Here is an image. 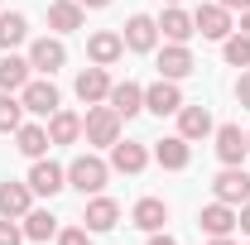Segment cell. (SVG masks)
Instances as JSON below:
<instances>
[{"label": "cell", "mask_w": 250, "mask_h": 245, "mask_svg": "<svg viewBox=\"0 0 250 245\" xmlns=\"http://www.w3.org/2000/svg\"><path fill=\"white\" fill-rule=\"evenodd\" d=\"M111 178V163L106 159H96V154H77L72 163H67V187H77L82 197H96L101 187Z\"/></svg>", "instance_id": "1"}, {"label": "cell", "mask_w": 250, "mask_h": 245, "mask_svg": "<svg viewBox=\"0 0 250 245\" xmlns=\"http://www.w3.org/2000/svg\"><path fill=\"white\" fill-rule=\"evenodd\" d=\"M82 135H87V144L111 149V144L121 140V116H116L111 106H92V111H87V121H82Z\"/></svg>", "instance_id": "2"}, {"label": "cell", "mask_w": 250, "mask_h": 245, "mask_svg": "<svg viewBox=\"0 0 250 245\" xmlns=\"http://www.w3.org/2000/svg\"><path fill=\"white\" fill-rule=\"evenodd\" d=\"M212 192H217V202H231V207H241V202H250V173L241 168V163H231V168H221V173H217Z\"/></svg>", "instance_id": "3"}, {"label": "cell", "mask_w": 250, "mask_h": 245, "mask_svg": "<svg viewBox=\"0 0 250 245\" xmlns=\"http://www.w3.org/2000/svg\"><path fill=\"white\" fill-rule=\"evenodd\" d=\"M29 187L39 192V197H58L62 187H67V168H62V163H53V159H34Z\"/></svg>", "instance_id": "4"}, {"label": "cell", "mask_w": 250, "mask_h": 245, "mask_svg": "<svg viewBox=\"0 0 250 245\" xmlns=\"http://www.w3.org/2000/svg\"><path fill=\"white\" fill-rule=\"evenodd\" d=\"M121 39H125V48H130V53H154V43H159V20H149V15H130Z\"/></svg>", "instance_id": "5"}, {"label": "cell", "mask_w": 250, "mask_h": 245, "mask_svg": "<svg viewBox=\"0 0 250 245\" xmlns=\"http://www.w3.org/2000/svg\"><path fill=\"white\" fill-rule=\"evenodd\" d=\"M192 29L202 34V39H226V34H231V10H226V5H197V10H192Z\"/></svg>", "instance_id": "6"}, {"label": "cell", "mask_w": 250, "mask_h": 245, "mask_svg": "<svg viewBox=\"0 0 250 245\" xmlns=\"http://www.w3.org/2000/svg\"><path fill=\"white\" fill-rule=\"evenodd\" d=\"M178 106H183V92H178V82L159 77L154 87H145V111H154V116H178Z\"/></svg>", "instance_id": "7"}, {"label": "cell", "mask_w": 250, "mask_h": 245, "mask_svg": "<svg viewBox=\"0 0 250 245\" xmlns=\"http://www.w3.org/2000/svg\"><path fill=\"white\" fill-rule=\"evenodd\" d=\"M72 92H77V101H82V106H101V101H106V96H111V77H106V67H87V72H77V87H72Z\"/></svg>", "instance_id": "8"}, {"label": "cell", "mask_w": 250, "mask_h": 245, "mask_svg": "<svg viewBox=\"0 0 250 245\" xmlns=\"http://www.w3.org/2000/svg\"><path fill=\"white\" fill-rule=\"evenodd\" d=\"M20 101H24V111H29V116H53V111H58V87H53V82H24V87H20Z\"/></svg>", "instance_id": "9"}, {"label": "cell", "mask_w": 250, "mask_h": 245, "mask_svg": "<svg viewBox=\"0 0 250 245\" xmlns=\"http://www.w3.org/2000/svg\"><path fill=\"white\" fill-rule=\"evenodd\" d=\"M82 221H87L92 236H106V231H116V221H121V202H111V197L96 192L92 202H87V212H82Z\"/></svg>", "instance_id": "10"}, {"label": "cell", "mask_w": 250, "mask_h": 245, "mask_svg": "<svg viewBox=\"0 0 250 245\" xmlns=\"http://www.w3.org/2000/svg\"><path fill=\"white\" fill-rule=\"evenodd\" d=\"M62 62H67V48H62V39H34L29 43V67L34 72H58Z\"/></svg>", "instance_id": "11"}, {"label": "cell", "mask_w": 250, "mask_h": 245, "mask_svg": "<svg viewBox=\"0 0 250 245\" xmlns=\"http://www.w3.org/2000/svg\"><path fill=\"white\" fill-rule=\"evenodd\" d=\"M125 53V39L116 29H96L92 39H87V58L96 62V67H111V62Z\"/></svg>", "instance_id": "12"}, {"label": "cell", "mask_w": 250, "mask_h": 245, "mask_svg": "<svg viewBox=\"0 0 250 245\" xmlns=\"http://www.w3.org/2000/svg\"><path fill=\"white\" fill-rule=\"evenodd\" d=\"M188 72H197V62H192V53H188V43H168V48L159 53V77L183 82Z\"/></svg>", "instance_id": "13"}, {"label": "cell", "mask_w": 250, "mask_h": 245, "mask_svg": "<svg viewBox=\"0 0 250 245\" xmlns=\"http://www.w3.org/2000/svg\"><path fill=\"white\" fill-rule=\"evenodd\" d=\"M106 106H111L121 121H130V116H140V111H145V87H135V82H116L111 96H106Z\"/></svg>", "instance_id": "14"}, {"label": "cell", "mask_w": 250, "mask_h": 245, "mask_svg": "<svg viewBox=\"0 0 250 245\" xmlns=\"http://www.w3.org/2000/svg\"><path fill=\"white\" fill-rule=\"evenodd\" d=\"M212 130H217V125H212V111H207V106H178V135H183V140H207V135H212Z\"/></svg>", "instance_id": "15"}, {"label": "cell", "mask_w": 250, "mask_h": 245, "mask_svg": "<svg viewBox=\"0 0 250 245\" xmlns=\"http://www.w3.org/2000/svg\"><path fill=\"white\" fill-rule=\"evenodd\" d=\"M236 212H241V207H231V202H212V207L197 212V226H202L207 236H231V231H236Z\"/></svg>", "instance_id": "16"}, {"label": "cell", "mask_w": 250, "mask_h": 245, "mask_svg": "<svg viewBox=\"0 0 250 245\" xmlns=\"http://www.w3.org/2000/svg\"><path fill=\"white\" fill-rule=\"evenodd\" d=\"M145 163H149V149H145V144H135V140H116V144H111V168H116V173H145Z\"/></svg>", "instance_id": "17"}, {"label": "cell", "mask_w": 250, "mask_h": 245, "mask_svg": "<svg viewBox=\"0 0 250 245\" xmlns=\"http://www.w3.org/2000/svg\"><path fill=\"white\" fill-rule=\"evenodd\" d=\"M250 154V144H246V135H241V125H221L217 130V159L231 168V163H241Z\"/></svg>", "instance_id": "18"}, {"label": "cell", "mask_w": 250, "mask_h": 245, "mask_svg": "<svg viewBox=\"0 0 250 245\" xmlns=\"http://www.w3.org/2000/svg\"><path fill=\"white\" fill-rule=\"evenodd\" d=\"M159 34H164V39H168V43H188V39H192V15H188V10H178V5H168V10H164V15H159Z\"/></svg>", "instance_id": "19"}, {"label": "cell", "mask_w": 250, "mask_h": 245, "mask_svg": "<svg viewBox=\"0 0 250 245\" xmlns=\"http://www.w3.org/2000/svg\"><path fill=\"white\" fill-rule=\"evenodd\" d=\"M77 135H82V116L58 106V111L48 116V144H77Z\"/></svg>", "instance_id": "20"}, {"label": "cell", "mask_w": 250, "mask_h": 245, "mask_svg": "<svg viewBox=\"0 0 250 245\" xmlns=\"http://www.w3.org/2000/svg\"><path fill=\"white\" fill-rule=\"evenodd\" d=\"M130 221H135L140 231H164V221H168V202H164V197H140L135 212H130Z\"/></svg>", "instance_id": "21"}, {"label": "cell", "mask_w": 250, "mask_h": 245, "mask_svg": "<svg viewBox=\"0 0 250 245\" xmlns=\"http://www.w3.org/2000/svg\"><path fill=\"white\" fill-rule=\"evenodd\" d=\"M188 159H192V149H188L183 135H168V140L154 144V163L159 168H173V173H178V168H188Z\"/></svg>", "instance_id": "22"}, {"label": "cell", "mask_w": 250, "mask_h": 245, "mask_svg": "<svg viewBox=\"0 0 250 245\" xmlns=\"http://www.w3.org/2000/svg\"><path fill=\"white\" fill-rule=\"evenodd\" d=\"M29 197H34V187L29 183H0V216H20L29 212Z\"/></svg>", "instance_id": "23"}, {"label": "cell", "mask_w": 250, "mask_h": 245, "mask_svg": "<svg viewBox=\"0 0 250 245\" xmlns=\"http://www.w3.org/2000/svg\"><path fill=\"white\" fill-rule=\"evenodd\" d=\"M48 29H58V34L82 29V5L77 0H53L48 5Z\"/></svg>", "instance_id": "24"}, {"label": "cell", "mask_w": 250, "mask_h": 245, "mask_svg": "<svg viewBox=\"0 0 250 245\" xmlns=\"http://www.w3.org/2000/svg\"><path fill=\"white\" fill-rule=\"evenodd\" d=\"M15 149L24 154V159H43V149H48V125H20L15 130Z\"/></svg>", "instance_id": "25"}, {"label": "cell", "mask_w": 250, "mask_h": 245, "mask_svg": "<svg viewBox=\"0 0 250 245\" xmlns=\"http://www.w3.org/2000/svg\"><path fill=\"white\" fill-rule=\"evenodd\" d=\"M24 241H39V245L58 241V216L53 212H34L29 207V212H24Z\"/></svg>", "instance_id": "26"}, {"label": "cell", "mask_w": 250, "mask_h": 245, "mask_svg": "<svg viewBox=\"0 0 250 245\" xmlns=\"http://www.w3.org/2000/svg\"><path fill=\"white\" fill-rule=\"evenodd\" d=\"M29 58H15V53H5L0 58V92H20L24 82H29Z\"/></svg>", "instance_id": "27"}, {"label": "cell", "mask_w": 250, "mask_h": 245, "mask_svg": "<svg viewBox=\"0 0 250 245\" xmlns=\"http://www.w3.org/2000/svg\"><path fill=\"white\" fill-rule=\"evenodd\" d=\"M24 39H29V20H24L20 10L0 15V48H15V43H24Z\"/></svg>", "instance_id": "28"}, {"label": "cell", "mask_w": 250, "mask_h": 245, "mask_svg": "<svg viewBox=\"0 0 250 245\" xmlns=\"http://www.w3.org/2000/svg\"><path fill=\"white\" fill-rule=\"evenodd\" d=\"M20 125H24V101L15 92H0V135H10Z\"/></svg>", "instance_id": "29"}, {"label": "cell", "mask_w": 250, "mask_h": 245, "mask_svg": "<svg viewBox=\"0 0 250 245\" xmlns=\"http://www.w3.org/2000/svg\"><path fill=\"white\" fill-rule=\"evenodd\" d=\"M221 53L231 67H250V34H226L221 39Z\"/></svg>", "instance_id": "30"}, {"label": "cell", "mask_w": 250, "mask_h": 245, "mask_svg": "<svg viewBox=\"0 0 250 245\" xmlns=\"http://www.w3.org/2000/svg\"><path fill=\"white\" fill-rule=\"evenodd\" d=\"M0 245H24V226H15V216H0Z\"/></svg>", "instance_id": "31"}, {"label": "cell", "mask_w": 250, "mask_h": 245, "mask_svg": "<svg viewBox=\"0 0 250 245\" xmlns=\"http://www.w3.org/2000/svg\"><path fill=\"white\" fill-rule=\"evenodd\" d=\"M58 245H92V231L87 226H67V231H58Z\"/></svg>", "instance_id": "32"}, {"label": "cell", "mask_w": 250, "mask_h": 245, "mask_svg": "<svg viewBox=\"0 0 250 245\" xmlns=\"http://www.w3.org/2000/svg\"><path fill=\"white\" fill-rule=\"evenodd\" d=\"M236 101H241V106L250 111V67L241 72V82H236Z\"/></svg>", "instance_id": "33"}, {"label": "cell", "mask_w": 250, "mask_h": 245, "mask_svg": "<svg viewBox=\"0 0 250 245\" xmlns=\"http://www.w3.org/2000/svg\"><path fill=\"white\" fill-rule=\"evenodd\" d=\"M236 226H241V231L250 236V202H241V212H236Z\"/></svg>", "instance_id": "34"}, {"label": "cell", "mask_w": 250, "mask_h": 245, "mask_svg": "<svg viewBox=\"0 0 250 245\" xmlns=\"http://www.w3.org/2000/svg\"><path fill=\"white\" fill-rule=\"evenodd\" d=\"M149 245H178L173 236H164V231H149Z\"/></svg>", "instance_id": "35"}, {"label": "cell", "mask_w": 250, "mask_h": 245, "mask_svg": "<svg viewBox=\"0 0 250 245\" xmlns=\"http://www.w3.org/2000/svg\"><path fill=\"white\" fill-rule=\"evenodd\" d=\"M77 5H82V10H106L111 0H77Z\"/></svg>", "instance_id": "36"}, {"label": "cell", "mask_w": 250, "mask_h": 245, "mask_svg": "<svg viewBox=\"0 0 250 245\" xmlns=\"http://www.w3.org/2000/svg\"><path fill=\"white\" fill-rule=\"evenodd\" d=\"M217 5H226V10H250V0H217Z\"/></svg>", "instance_id": "37"}, {"label": "cell", "mask_w": 250, "mask_h": 245, "mask_svg": "<svg viewBox=\"0 0 250 245\" xmlns=\"http://www.w3.org/2000/svg\"><path fill=\"white\" fill-rule=\"evenodd\" d=\"M207 245H236V241H231V236H212Z\"/></svg>", "instance_id": "38"}, {"label": "cell", "mask_w": 250, "mask_h": 245, "mask_svg": "<svg viewBox=\"0 0 250 245\" xmlns=\"http://www.w3.org/2000/svg\"><path fill=\"white\" fill-rule=\"evenodd\" d=\"M241 34H250V10H246V15H241Z\"/></svg>", "instance_id": "39"}, {"label": "cell", "mask_w": 250, "mask_h": 245, "mask_svg": "<svg viewBox=\"0 0 250 245\" xmlns=\"http://www.w3.org/2000/svg\"><path fill=\"white\" fill-rule=\"evenodd\" d=\"M164 5H178V0H164Z\"/></svg>", "instance_id": "40"}, {"label": "cell", "mask_w": 250, "mask_h": 245, "mask_svg": "<svg viewBox=\"0 0 250 245\" xmlns=\"http://www.w3.org/2000/svg\"><path fill=\"white\" fill-rule=\"evenodd\" d=\"M246 144H250V130H246Z\"/></svg>", "instance_id": "41"}]
</instances>
